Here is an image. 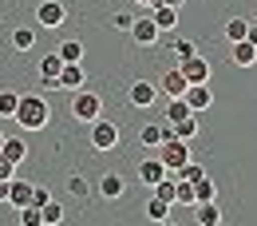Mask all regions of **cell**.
<instances>
[{
    "mask_svg": "<svg viewBox=\"0 0 257 226\" xmlns=\"http://www.w3.org/2000/svg\"><path fill=\"white\" fill-rule=\"evenodd\" d=\"M12 119H16L24 131H44V127H48V119H52V107H48V99H44V96H20Z\"/></svg>",
    "mask_w": 257,
    "mask_h": 226,
    "instance_id": "cell-1",
    "label": "cell"
},
{
    "mask_svg": "<svg viewBox=\"0 0 257 226\" xmlns=\"http://www.w3.org/2000/svg\"><path fill=\"white\" fill-rule=\"evenodd\" d=\"M159 159H162V167L174 175L182 163H190V143L178 139V135H174V139H162V143H159Z\"/></svg>",
    "mask_w": 257,
    "mask_h": 226,
    "instance_id": "cell-2",
    "label": "cell"
},
{
    "mask_svg": "<svg viewBox=\"0 0 257 226\" xmlns=\"http://www.w3.org/2000/svg\"><path fill=\"white\" fill-rule=\"evenodd\" d=\"M71 115L79 119V123H95L99 115H103V99H99V92H75V99H71Z\"/></svg>",
    "mask_w": 257,
    "mask_h": 226,
    "instance_id": "cell-3",
    "label": "cell"
},
{
    "mask_svg": "<svg viewBox=\"0 0 257 226\" xmlns=\"http://www.w3.org/2000/svg\"><path fill=\"white\" fill-rule=\"evenodd\" d=\"M87 127H91V147H95V151H115V147H119V127H115L111 119L99 115L95 123H87Z\"/></svg>",
    "mask_w": 257,
    "mask_h": 226,
    "instance_id": "cell-4",
    "label": "cell"
},
{
    "mask_svg": "<svg viewBox=\"0 0 257 226\" xmlns=\"http://www.w3.org/2000/svg\"><path fill=\"white\" fill-rule=\"evenodd\" d=\"M64 20H67V8L60 0H44V4L36 8V24H40V28H60Z\"/></svg>",
    "mask_w": 257,
    "mask_h": 226,
    "instance_id": "cell-5",
    "label": "cell"
},
{
    "mask_svg": "<svg viewBox=\"0 0 257 226\" xmlns=\"http://www.w3.org/2000/svg\"><path fill=\"white\" fill-rule=\"evenodd\" d=\"M155 99H159V88L147 84V80H135V84L127 88V103H131V107H139V111H147Z\"/></svg>",
    "mask_w": 257,
    "mask_h": 226,
    "instance_id": "cell-6",
    "label": "cell"
},
{
    "mask_svg": "<svg viewBox=\"0 0 257 226\" xmlns=\"http://www.w3.org/2000/svg\"><path fill=\"white\" fill-rule=\"evenodd\" d=\"M178 67H182V76H186V84H210V64L194 52V56H186V60H178Z\"/></svg>",
    "mask_w": 257,
    "mask_h": 226,
    "instance_id": "cell-7",
    "label": "cell"
},
{
    "mask_svg": "<svg viewBox=\"0 0 257 226\" xmlns=\"http://www.w3.org/2000/svg\"><path fill=\"white\" fill-rule=\"evenodd\" d=\"M182 99L190 103V111H194V115H198V111H210V107H214V92H210V84H190Z\"/></svg>",
    "mask_w": 257,
    "mask_h": 226,
    "instance_id": "cell-8",
    "label": "cell"
},
{
    "mask_svg": "<svg viewBox=\"0 0 257 226\" xmlns=\"http://www.w3.org/2000/svg\"><path fill=\"white\" fill-rule=\"evenodd\" d=\"M131 40H135V44H139V48H151V44H155V40H159V24H155V20H139V16H135V20H131Z\"/></svg>",
    "mask_w": 257,
    "mask_h": 226,
    "instance_id": "cell-9",
    "label": "cell"
},
{
    "mask_svg": "<svg viewBox=\"0 0 257 226\" xmlns=\"http://www.w3.org/2000/svg\"><path fill=\"white\" fill-rule=\"evenodd\" d=\"M83 80H87V76H83V67H79V64H64V67H60L56 88H60V92H79V88H83Z\"/></svg>",
    "mask_w": 257,
    "mask_h": 226,
    "instance_id": "cell-10",
    "label": "cell"
},
{
    "mask_svg": "<svg viewBox=\"0 0 257 226\" xmlns=\"http://www.w3.org/2000/svg\"><path fill=\"white\" fill-rule=\"evenodd\" d=\"M166 175H170V171L162 167V159H143L139 163V183H147V187H159Z\"/></svg>",
    "mask_w": 257,
    "mask_h": 226,
    "instance_id": "cell-11",
    "label": "cell"
},
{
    "mask_svg": "<svg viewBox=\"0 0 257 226\" xmlns=\"http://www.w3.org/2000/svg\"><path fill=\"white\" fill-rule=\"evenodd\" d=\"M60 67H64L60 52H48V56L40 60V80H44V88H56V80H60Z\"/></svg>",
    "mask_w": 257,
    "mask_h": 226,
    "instance_id": "cell-12",
    "label": "cell"
},
{
    "mask_svg": "<svg viewBox=\"0 0 257 226\" xmlns=\"http://www.w3.org/2000/svg\"><path fill=\"white\" fill-rule=\"evenodd\" d=\"M123 175H115V171H107V175H99V194L107 198V202H115V198H123Z\"/></svg>",
    "mask_w": 257,
    "mask_h": 226,
    "instance_id": "cell-13",
    "label": "cell"
},
{
    "mask_svg": "<svg viewBox=\"0 0 257 226\" xmlns=\"http://www.w3.org/2000/svg\"><path fill=\"white\" fill-rule=\"evenodd\" d=\"M190 210H194V222H202V226L222 222V206H218V202H194Z\"/></svg>",
    "mask_w": 257,
    "mask_h": 226,
    "instance_id": "cell-14",
    "label": "cell"
},
{
    "mask_svg": "<svg viewBox=\"0 0 257 226\" xmlns=\"http://www.w3.org/2000/svg\"><path fill=\"white\" fill-rule=\"evenodd\" d=\"M162 92H166V96L174 99V96H186V88H190V84H186V76H182V67H174V71H166V76H162V84H159Z\"/></svg>",
    "mask_w": 257,
    "mask_h": 226,
    "instance_id": "cell-15",
    "label": "cell"
},
{
    "mask_svg": "<svg viewBox=\"0 0 257 226\" xmlns=\"http://www.w3.org/2000/svg\"><path fill=\"white\" fill-rule=\"evenodd\" d=\"M155 24H159V32H174L178 28V8H170V4H155V16H151Z\"/></svg>",
    "mask_w": 257,
    "mask_h": 226,
    "instance_id": "cell-16",
    "label": "cell"
},
{
    "mask_svg": "<svg viewBox=\"0 0 257 226\" xmlns=\"http://www.w3.org/2000/svg\"><path fill=\"white\" fill-rule=\"evenodd\" d=\"M8 202L20 210V206H28L32 202V183H24V179H12V187H8Z\"/></svg>",
    "mask_w": 257,
    "mask_h": 226,
    "instance_id": "cell-17",
    "label": "cell"
},
{
    "mask_svg": "<svg viewBox=\"0 0 257 226\" xmlns=\"http://www.w3.org/2000/svg\"><path fill=\"white\" fill-rule=\"evenodd\" d=\"M229 56H233V64H237V67H253L257 64V48L249 44V40H237Z\"/></svg>",
    "mask_w": 257,
    "mask_h": 226,
    "instance_id": "cell-18",
    "label": "cell"
},
{
    "mask_svg": "<svg viewBox=\"0 0 257 226\" xmlns=\"http://www.w3.org/2000/svg\"><path fill=\"white\" fill-rule=\"evenodd\" d=\"M0 155H4L8 163H16V167H20V163L28 159V147H24L20 139H4V147H0Z\"/></svg>",
    "mask_w": 257,
    "mask_h": 226,
    "instance_id": "cell-19",
    "label": "cell"
},
{
    "mask_svg": "<svg viewBox=\"0 0 257 226\" xmlns=\"http://www.w3.org/2000/svg\"><path fill=\"white\" fill-rule=\"evenodd\" d=\"M245 32H249V20H245V16H233V20H225V40H229V44L245 40Z\"/></svg>",
    "mask_w": 257,
    "mask_h": 226,
    "instance_id": "cell-20",
    "label": "cell"
},
{
    "mask_svg": "<svg viewBox=\"0 0 257 226\" xmlns=\"http://www.w3.org/2000/svg\"><path fill=\"white\" fill-rule=\"evenodd\" d=\"M174 135H178V139H186V143H194V139H198V115H186V119H178V123H174Z\"/></svg>",
    "mask_w": 257,
    "mask_h": 226,
    "instance_id": "cell-21",
    "label": "cell"
},
{
    "mask_svg": "<svg viewBox=\"0 0 257 226\" xmlns=\"http://www.w3.org/2000/svg\"><path fill=\"white\" fill-rule=\"evenodd\" d=\"M56 52H60L64 64H79V60H83V44H79V40H64Z\"/></svg>",
    "mask_w": 257,
    "mask_h": 226,
    "instance_id": "cell-22",
    "label": "cell"
},
{
    "mask_svg": "<svg viewBox=\"0 0 257 226\" xmlns=\"http://www.w3.org/2000/svg\"><path fill=\"white\" fill-rule=\"evenodd\" d=\"M194 202H218L214 179H198V183H194Z\"/></svg>",
    "mask_w": 257,
    "mask_h": 226,
    "instance_id": "cell-23",
    "label": "cell"
},
{
    "mask_svg": "<svg viewBox=\"0 0 257 226\" xmlns=\"http://www.w3.org/2000/svg\"><path fill=\"white\" fill-rule=\"evenodd\" d=\"M147 218H151V222H166V218H170V202L155 194V198L147 202Z\"/></svg>",
    "mask_w": 257,
    "mask_h": 226,
    "instance_id": "cell-24",
    "label": "cell"
},
{
    "mask_svg": "<svg viewBox=\"0 0 257 226\" xmlns=\"http://www.w3.org/2000/svg\"><path fill=\"white\" fill-rule=\"evenodd\" d=\"M40 222H48V226H60V222H64V206L48 198V202L40 206Z\"/></svg>",
    "mask_w": 257,
    "mask_h": 226,
    "instance_id": "cell-25",
    "label": "cell"
},
{
    "mask_svg": "<svg viewBox=\"0 0 257 226\" xmlns=\"http://www.w3.org/2000/svg\"><path fill=\"white\" fill-rule=\"evenodd\" d=\"M186 115H190V103H186L182 96H174V99H170V107H166V115H162V119H170V123H178V119H186Z\"/></svg>",
    "mask_w": 257,
    "mask_h": 226,
    "instance_id": "cell-26",
    "label": "cell"
},
{
    "mask_svg": "<svg viewBox=\"0 0 257 226\" xmlns=\"http://www.w3.org/2000/svg\"><path fill=\"white\" fill-rule=\"evenodd\" d=\"M12 48L32 52V48H36V28H16V32H12Z\"/></svg>",
    "mask_w": 257,
    "mask_h": 226,
    "instance_id": "cell-27",
    "label": "cell"
},
{
    "mask_svg": "<svg viewBox=\"0 0 257 226\" xmlns=\"http://www.w3.org/2000/svg\"><path fill=\"white\" fill-rule=\"evenodd\" d=\"M174 179H186V183H198V179H206V171H202V163H182V167L174 171Z\"/></svg>",
    "mask_w": 257,
    "mask_h": 226,
    "instance_id": "cell-28",
    "label": "cell"
},
{
    "mask_svg": "<svg viewBox=\"0 0 257 226\" xmlns=\"http://www.w3.org/2000/svg\"><path fill=\"white\" fill-rule=\"evenodd\" d=\"M174 202H178V206H194V183L178 179V187H174Z\"/></svg>",
    "mask_w": 257,
    "mask_h": 226,
    "instance_id": "cell-29",
    "label": "cell"
},
{
    "mask_svg": "<svg viewBox=\"0 0 257 226\" xmlns=\"http://www.w3.org/2000/svg\"><path fill=\"white\" fill-rule=\"evenodd\" d=\"M139 139H143V147H159L162 143V127L159 123H147V127L139 131Z\"/></svg>",
    "mask_w": 257,
    "mask_h": 226,
    "instance_id": "cell-30",
    "label": "cell"
},
{
    "mask_svg": "<svg viewBox=\"0 0 257 226\" xmlns=\"http://www.w3.org/2000/svg\"><path fill=\"white\" fill-rule=\"evenodd\" d=\"M67 191L75 194V198H87V194H91V183H87L83 175H71V179H67Z\"/></svg>",
    "mask_w": 257,
    "mask_h": 226,
    "instance_id": "cell-31",
    "label": "cell"
},
{
    "mask_svg": "<svg viewBox=\"0 0 257 226\" xmlns=\"http://www.w3.org/2000/svg\"><path fill=\"white\" fill-rule=\"evenodd\" d=\"M16 103H20L16 92H0V115H4V119H12V115H16Z\"/></svg>",
    "mask_w": 257,
    "mask_h": 226,
    "instance_id": "cell-32",
    "label": "cell"
},
{
    "mask_svg": "<svg viewBox=\"0 0 257 226\" xmlns=\"http://www.w3.org/2000/svg\"><path fill=\"white\" fill-rule=\"evenodd\" d=\"M20 222H24V226H40V206H32V202L20 206Z\"/></svg>",
    "mask_w": 257,
    "mask_h": 226,
    "instance_id": "cell-33",
    "label": "cell"
},
{
    "mask_svg": "<svg viewBox=\"0 0 257 226\" xmlns=\"http://www.w3.org/2000/svg\"><path fill=\"white\" fill-rule=\"evenodd\" d=\"M198 48H194V40H174V56L178 60H186V56H194Z\"/></svg>",
    "mask_w": 257,
    "mask_h": 226,
    "instance_id": "cell-34",
    "label": "cell"
},
{
    "mask_svg": "<svg viewBox=\"0 0 257 226\" xmlns=\"http://www.w3.org/2000/svg\"><path fill=\"white\" fill-rule=\"evenodd\" d=\"M131 20H135L131 12H115V16H111V24H115L119 32H131Z\"/></svg>",
    "mask_w": 257,
    "mask_h": 226,
    "instance_id": "cell-35",
    "label": "cell"
},
{
    "mask_svg": "<svg viewBox=\"0 0 257 226\" xmlns=\"http://www.w3.org/2000/svg\"><path fill=\"white\" fill-rule=\"evenodd\" d=\"M52 194H48V187H40V183H32V206H44Z\"/></svg>",
    "mask_w": 257,
    "mask_h": 226,
    "instance_id": "cell-36",
    "label": "cell"
},
{
    "mask_svg": "<svg viewBox=\"0 0 257 226\" xmlns=\"http://www.w3.org/2000/svg\"><path fill=\"white\" fill-rule=\"evenodd\" d=\"M12 175H16V163H8L0 155V179H12Z\"/></svg>",
    "mask_w": 257,
    "mask_h": 226,
    "instance_id": "cell-37",
    "label": "cell"
},
{
    "mask_svg": "<svg viewBox=\"0 0 257 226\" xmlns=\"http://www.w3.org/2000/svg\"><path fill=\"white\" fill-rule=\"evenodd\" d=\"M245 40H249V44L257 48V20H249V32H245Z\"/></svg>",
    "mask_w": 257,
    "mask_h": 226,
    "instance_id": "cell-38",
    "label": "cell"
},
{
    "mask_svg": "<svg viewBox=\"0 0 257 226\" xmlns=\"http://www.w3.org/2000/svg\"><path fill=\"white\" fill-rule=\"evenodd\" d=\"M155 4H170V8H182L186 0H155Z\"/></svg>",
    "mask_w": 257,
    "mask_h": 226,
    "instance_id": "cell-39",
    "label": "cell"
},
{
    "mask_svg": "<svg viewBox=\"0 0 257 226\" xmlns=\"http://www.w3.org/2000/svg\"><path fill=\"white\" fill-rule=\"evenodd\" d=\"M139 4H147V8H155V0H139Z\"/></svg>",
    "mask_w": 257,
    "mask_h": 226,
    "instance_id": "cell-40",
    "label": "cell"
},
{
    "mask_svg": "<svg viewBox=\"0 0 257 226\" xmlns=\"http://www.w3.org/2000/svg\"><path fill=\"white\" fill-rule=\"evenodd\" d=\"M0 147H4V135H0Z\"/></svg>",
    "mask_w": 257,
    "mask_h": 226,
    "instance_id": "cell-41",
    "label": "cell"
},
{
    "mask_svg": "<svg viewBox=\"0 0 257 226\" xmlns=\"http://www.w3.org/2000/svg\"><path fill=\"white\" fill-rule=\"evenodd\" d=\"M253 20H257V12H253Z\"/></svg>",
    "mask_w": 257,
    "mask_h": 226,
    "instance_id": "cell-42",
    "label": "cell"
}]
</instances>
